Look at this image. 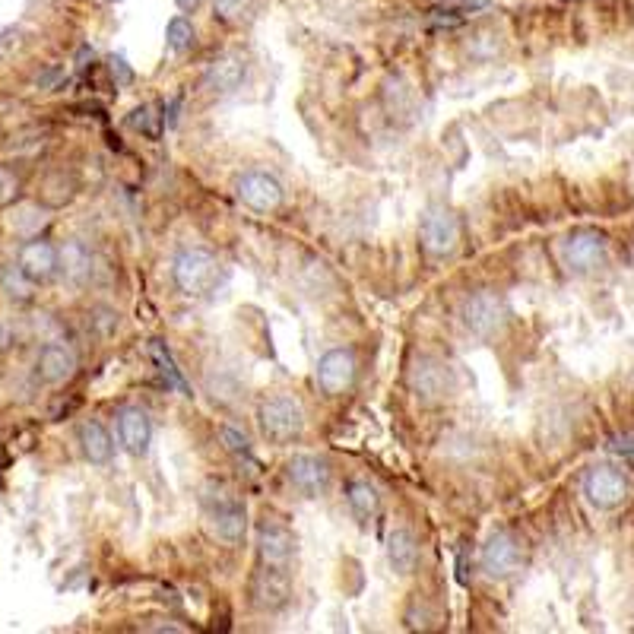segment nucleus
Returning <instances> with one entry per match:
<instances>
[{"mask_svg": "<svg viewBox=\"0 0 634 634\" xmlns=\"http://www.w3.org/2000/svg\"><path fill=\"white\" fill-rule=\"evenodd\" d=\"M172 279H175L178 292L191 295V298H203V295L216 292V286L222 283V264L210 251L188 248V251H178L175 264H172Z\"/></svg>", "mask_w": 634, "mask_h": 634, "instance_id": "f257e3e1", "label": "nucleus"}, {"mask_svg": "<svg viewBox=\"0 0 634 634\" xmlns=\"http://www.w3.org/2000/svg\"><path fill=\"white\" fill-rule=\"evenodd\" d=\"M257 419H260V432L276 444H289L295 438H302L305 432V409L292 397H270L267 403H260Z\"/></svg>", "mask_w": 634, "mask_h": 634, "instance_id": "f03ea898", "label": "nucleus"}, {"mask_svg": "<svg viewBox=\"0 0 634 634\" xmlns=\"http://www.w3.org/2000/svg\"><path fill=\"white\" fill-rule=\"evenodd\" d=\"M419 241L428 257H451L460 245V219L444 207H428L419 222Z\"/></svg>", "mask_w": 634, "mask_h": 634, "instance_id": "7ed1b4c3", "label": "nucleus"}, {"mask_svg": "<svg viewBox=\"0 0 634 634\" xmlns=\"http://www.w3.org/2000/svg\"><path fill=\"white\" fill-rule=\"evenodd\" d=\"M505 317H508V308H505V302H501V295H495L492 289L473 292L463 305L466 330L476 333V337H482V340L495 337V333L505 327Z\"/></svg>", "mask_w": 634, "mask_h": 634, "instance_id": "20e7f679", "label": "nucleus"}, {"mask_svg": "<svg viewBox=\"0 0 634 634\" xmlns=\"http://www.w3.org/2000/svg\"><path fill=\"white\" fill-rule=\"evenodd\" d=\"M235 197L254 213H273L283 207V184L267 172H245L235 184Z\"/></svg>", "mask_w": 634, "mask_h": 634, "instance_id": "39448f33", "label": "nucleus"}, {"mask_svg": "<svg viewBox=\"0 0 634 634\" xmlns=\"http://www.w3.org/2000/svg\"><path fill=\"white\" fill-rule=\"evenodd\" d=\"M409 387H413V394L422 400H441L451 394V371H447L444 362L432 359V356H419L409 365Z\"/></svg>", "mask_w": 634, "mask_h": 634, "instance_id": "423d86ee", "label": "nucleus"}, {"mask_svg": "<svg viewBox=\"0 0 634 634\" xmlns=\"http://www.w3.org/2000/svg\"><path fill=\"white\" fill-rule=\"evenodd\" d=\"M606 251H609V241H606L603 232L581 229V232H574L568 238V245H565V264L574 273H593L596 267H603Z\"/></svg>", "mask_w": 634, "mask_h": 634, "instance_id": "0eeeda50", "label": "nucleus"}, {"mask_svg": "<svg viewBox=\"0 0 634 634\" xmlns=\"http://www.w3.org/2000/svg\"><path fill=\"white\" fill-rule=\"evenodd\" d=\"M584 495L593 508L600 511H612L619 508L625 495H628V482L619 470H612V466H596V470L587 473L584 479Z\"/></svg>", "mask_w": 634, "mask_h": 634, "instance_id": "6e6552de", "label": "nucleus"}, {"mask_svg": "<svg viewBox=\"0 0 634 634\" xmlns=\"http://www.w3.org/2000/svg\"><path fill=\"white\" fill-rule=\"evenodd\" d=\"M520 565H524V552H520V543L511 533H495L482 546V571L495 577V581H505V577L517 574Z\"/></svg>", "mask_w": 634, "mask_h": 634, "instance_id": "1a4fd4ad", "label": "nucleus"}, {"mask_svg": "<svg viewBox=\"0 0 634 634\" xmlns=\"http://www.w3.org/2000/svg\"><path fill=\"white\" fill-rule=\"evenodd\" d=\"M317 384H321L324 394L340 397L356 384V359H352L349 349H330L317 362Z\"/></svg>", "mask_w": 634, "mask_h": 634, "instance_id": "9d476101", "label": "nucleus"}, {"mask_svg": "<svg viewBox=\"0 0 634 634\" xmlns=\"http://www.w3.org/2000/svg\"><path fill=\"white\" fill-rule=\"evenodd\" d=\"M289 596H292V584H289L286 571L279 568V565H264V568L254 574V581H251V603L257 609L276 612V609H283L289 603Z\"/></svg>", "mask_w": 634, "mask_h": 634, "instance_id": "9b49d317", "label": "nucleus"}, {"mask_svg": "<svg viewBox=\"0 0 634 634\" xmlns=\"http://www.w3.org/2000/svg\"><path fill=\"white\" fill-rule=\"evenodd\" d=\"M286 476L292 486L308 498L324 495L330 486V466L324 457H314V454H295L286 463Z\"/></svg>", "mask_w": 634, "mask_h": 634, "instance_id": "f8f14e48", "label": "nucleus"}, {"mask_svg": "<svg viewBox=\"0 0 634 634\" xmlns=\"http://www.w3.org/2000/svg\"><path fill=\"white\" fill-rule=\"evenodd\" d=\"M16 267H20L32 283H45L54 273L61 270L58 264V248L45 238H32L20 248V257H16Z\"/></svg>", "mask_w": 634, "mask_h": 634, "instance_id": "ddd939ff", "label": "nucleus"}, {"mask_svg": "<svg viewBox=\"0 0 634 634\" xmlns=\"http://www.w3.org/2000/svg\"><path fill=\"white\" fill-rule=\"evenodd\" d=\"M210 524H213V530H216V536L222 539V543L238 546L241 539H245L248 517H245V508H241L235 498L222 495L219 501H213V505H210Z\"/></svg>", "mask_w": 634, "mask_h": 634, "instance_id": "4468645a", "label": "nucleus"}, {"mask_svg": "<svg viewBox=\"0 0 634 634\" xmlns=\"http://www.w3.org/2000/svg\"><path fill=\"white\" fill-rule=\"evenodd\" d=\"M35 371H39L45 384H64L77 375V356L64 343H48L42 346L39 359H35Z\"/></svg>", "mask_w": 634, "mask_h": 634, "instance_id": "2eb2a0df", "label": "nucleus"}, {"mask_svg": "<svg viewBox=\"0 0 634 634\" xmlns=\"http://www.w3.org/2000/svg\"><path fill=\"white\" fill-rule=\"evenodd\" d=\"M118 438H121L127 454L143 457L149 451V441H153V422H149V416L143 413V409H137V406L121 409V416H118Z\"/></svg>", "mask_w": 634, "mask_h": 634, "instance_id": "dca6fc26", "label": "nucleus"}, {"mask_svg": "<svg viewBox=\"0 0 634 634\" xmlns=\"http://www.w3.org/2000/svg\"><path fill=\"white\" fill-rule=\"evenodd\" d=\"M248 77V64L238 54H219V58L203 73V86L210 92H235Z\"/></svg>", "mask_w": 634, "mask_h": 634, "instance_id": "f3484780", "label": "nucleus"}, {"mask_svg": "<svg viewBox=\"0 0 634 634\" xmlns=\"http://www.w3.org/2000/svg\"><path fill=\"white\" fill-rule=\"evenodd\" d=\"M257 552H260V558H264V565L286 568V562L295 555V536L279 524H260Z\"/></svg>", "mask_w": 634, "mask_h": 634, "instance_id": "a211bd4d", "label": "nucleus"}, {"mask_svg": "<svg viewBox=\"0 0 634 634\" xmlns=\"http://www.w3.org/2000/svg\"><path fill=\"white\" fill-rule=\"evenodd\" d=\"M387 558H390V568L397 574H413L416 562H419V543L416 536L409 530H394L387 536Z\"/></svg>", "mask_w": 634, "mask_h": 634, "instance_id": "6ab92c4d", "label": "nucleus"}, {"mask_svg": "<svg viewBox=\"0 0 634 634\" xmlns=\"http://www.w3.org/2000/svg\"><path fill=\"white\" fill-rule=\"evenodd\" d=\"M80 447H83V457L89 463H108L115 457V441L105 432L102 422H83L80 425Z\"/></svg>", "mask_w": 634, "mask_h": 634, "instance_id": "aec40b11", "label": "nucleus"}, {"mask_svg": "<svg viewBox=\"0 0 634 634\" xmlns=\"http://www.w3.org/2000/svg\"><path fill=\"white\" fill-rule=\"evenodd\" d=\"M149 356H153V362H156V368H159V375L165 378V384L175 387L181 397H191V387H188V381H184L181 371H178V365H175V359H172L169 346H165L162 340H153V343H149Z\"/></svg>", "mask_w": 634, "mask_h": 634, "instance_id": "412c9836", "label": "nucleus"}, {"mask_svg": "<svg viewBox=\"0 0 634 634\" xmlns=\"http://www.w3.org/2000/svg\"><path fill=\"white\" fill-rule=\"evenodd\" d=\"M346 501H349L352 514H356V517L362 520V524L378 514V492L371 489L368 482H362V479L349 482V489H346Z\"/></svg>", "mask_w": 634, "mask_h": 634, "instance_id": "4be33fe9", "label": "nucleus"}, {"mask_svg": "<svg viewBox=\"0 0 634 634\" xmlns=\"http://www.w3.org/2000/svg\"><path fill=\"white\" fill-rule=\"evenodd\" d=\"M58 264L70 279H83L89 273V251L80 245V241H70L58 251Z\"/></svg>", "mask_w": 634, "mask_h": 634, "instance_id": "5701e85b", "label": "nucleus"}, {"mask_svg": "<svg viewBox=\"0 0 634 634\" xmlns=\"http://www.w3.org/2000/svg\"><path fill=\"white\" fill-rule=\"evenodd\" d=\"M165 42H169V48L175 54H184L194 48V26L184 20V16H175V20L169 23V29H165Z\"/></svg>", "mask_w": 634, "mask_h": 634, "instance_id": "b1692460", "label": "nucleus"}, {"mask_svg": "<svg viewBox=\"0 0 634 634\" xmlns=\"http://www.w3.org/2000/svg\"><path fill=\"white\" fill-rule=\"evenodd\" d=\"M130 127L140 130V134H146L149 140H156L162 134V115H156L153 105H143V108H134L130 111Z\"/></svg>", "mask_w": 634, "mask_h": 634, "instance_id": "393cba45", "label": "nucleus"}, {"mask_svg": "<svg viewBox=\"0 0 634 634\" xmlns=\"http://www.w3.org/2000/svg\"><path fill=\"white\" fill-rule=\"evenodd\" d=\"M0 286H4V292L10 298H20V302H26V298L32 295V279L20 267H7L4 273H0Z\"/></svg>", "mask_w": 634, "mask_h": 634, "instance_id": "a878e982", "label": "nucleus"}, {"mask_svg": "<svg viewBox=\"0 0 634 634\" xmlns=\"http://www.w3.org/2000/svg\"><path fill=\"white\" fill-rule=\"evenodd\" d=\"M251 7V0H213V10L219 20H226V23H235L241 20V13H248Z\"/></svg>", "mask_w": 634, "mask_h": 634, "instance_id": "bb28decb", "label": "nucleus"}, {"mask_svg": "<svg viewBox=\"0 0 634 634\" xmlns=\"http://www.w3.org/2000/svg\"><path fill=\"white\" fill-rule=\"evenodd\" d=\"M489 0H444V10L447 13H473L479 7H486Z\"/></svg>", "mask_w": 634, "mask_h": 634, "instance_id": "cd10ccee", "label": "nucleus"}, {"mask_svg": "<svg viewBox=\"0 0 634 634\" xmlns=\"http://www.w3.org/2000/svg\"><path fill=\"white\" fill-rule=\"evenodd\" d=\"M61 80H67V70L58 67V64H51V67L42 73V77H39V86H42V89H54Z\"/></svg>", "mask_w": 634, "mask_h": 634, "instance_id": "c85d7f7f", "label": "nucleus"}, {"mask_svg": "<svg viewBox=\"0 0 634 634\" xmlns=\"http://www.w3.org/2000/svg\"><path fill=\"white\" fill-rule=\"evenodd\" d=\"M222 441L229 444V451H235V454H248V438L238 435V432H232V428H222Z\"/></svg>", "mask_w": 634, "mask_h": 634, "instance_id": "c756f323", "label": "nucleus"}, {"mask_svg": "<svg viewBox=\"0 0 634 634\" xmlns=\"http://www.w3.org/2000/svg\"><path fill=\"white\" fill-rule=\"evenodd\" d=\"M612 451L622 454V457L628 460V466L634 470V438H615V441H612Z\"/></svg>", "mask_w": 634, "mask_h": 634, "instance_id": "7c9ffc66", "label": "nucleus"}, {"mask_svg": "<svg viewBox=\"0 0 634 634\" xmlns=\"http://www.w3.org/2000/svg\"><path fill=\"white\" fill-rule=\"evenodd\" d=\"M111 73H118L121 83H130V80H134V73H130V67H127V61L121 58V54H118V58H111Z\"/></svg>", "mask_w": 634, "mask_h": 634, "instance_id": "2f4dec72", "label": "nucleus"}, {"mask_svg": "<svg viewBox=\"0 0 634 634\" xmlns=\"http://www.w3.org/2000/svg\"><path fill=\"white\" fill-rule=\"evenodd\" d=\"M178 4V10H184V13H194L197 7H200V0H175Z\"/></svg>", "mask_w": 634, "mask_h": 634, "instance_id": "473e14b6", "label": "nucleus"}]
</instances>
